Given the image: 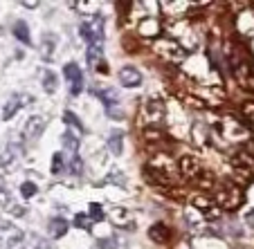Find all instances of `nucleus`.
Wrapping results in <instances>:
<instances>
[{
	"instance_id": "obj_1",
	"label": "nucleus",
	"mask_w": 254,
	"mask_h": 249,
	"mask_svg": "<svg viewBox=\"0 0 254 249\" xmlns=\"http://www.w3.org/2000/svg\"><path fill=\"white\" fill-rule=\"evenodd\" d=\"M245 202V196L236 184L232 182H223L221 187H216V204L223 211H236L241 209Z\"/></svg>"
},
{
	"instance_id": "obj_2",
	"label": "nucleus",
	"mask_w": 254,
	"mask_h": 249,
	"mask_svg": "<svg viewBox=\"0 0 254 249\" xmlns=\"http://www.w3.org/2000/svg\"><path fill=\"white\" fill-rule=\"evenodd\" d=\"M164 115H167V105L162 99H146L139 108V119L146 128H158L164 121Z\"/></svg>"
},
{
	"instance_id": "obj_3",
	"label": "nucleus",
	"mask_w": 254,
	"mask_h": 249,
	"mask_svg": "<svg viewBox=\"0 0 254 249\" xmlns=\"http://www.w3.org/2000/svg\"><path fill=\"white\" fill-rule=\"evenodd\" d=\"M81 39L90 48H104V18L99 14H92L81 25Z\"/></svg>"
},
{
	"instance_id": "obj_4",
	"label": "nucleus",
	"mask_w": 254,
	"mask_h": 249,
	"mask_svg": "<svg viewBox=\"0 0 254 249\" xmlns=\"http://www.w3.org/2000/svg\"><path fill=\"white\" fill-rule=\"evenodd\" d=\"M232 74H234L236 83L243 90L254 92V61H250V58H236V61H232Z\"/></svg>"
},
{
	"instance_id": "obj_5",
	"label": "nucleus",
	"mask_w": 254,
	"mask_h": 249,
	"mask_svg": "<svg viewBox=\"0 0 254 249\" xmlns=\"http://www.w3.org/2000/svg\"><path fill=\"white\" fill-rule=\"evenodd\" d=\"M155 52H158L162 58L171 61V63H183L185 58H187V50H185V45L178 43V41H173V39H160L158 43H155Z\"/></svg>"
},
{
	"instance_id": "obj_6",
	"label": "nucleus",
	"mask_w": 254,
	"mask_h": 249,
	"mask_svg": "<svg viewBox=\"0 0 254 249\" xmlns=\"http://www.w3.org/2000/svg\"><path fill=\"white\" fill-rule=\"evenodd\" d=\"M23 231L9 222H0V245L2 249H20L23 247Z\"/></svg>"
},
{
	"instance_id": "obj_7",
	"label": "nucleus",
	"mask_w": 254,
	"mask_h": 249,
	"mask_svg": "<svg viewBox=\"0 0 254 249\" xmlns=\"http://www.w3.org/2000/svg\"><path fill=\"white\" fill-rule=\"evenodd\" d=\"M200 171L202 168H200V164H198V159L191 157V155H183V157L178 159V173H180V177L187 180V182H196Z\"/></svg>"
},
{
	"instance_id": "obj_8",
	"label": "nucleus",
	"mask_w": 254,
	"mask_h": 249,
	"mask_svg": "<svg viewBox=\"0 0 254 249\" xmlns=\"http://www.w3.org/2000/svg\"><path fill=\"white\" fill-rule=\"evenodd\" d=\"M63 74H65V79L70 81V92L72 95H79V92L83 90V74L81 70H79L77 63H67L65 67H63Z\"/></svg>"
},
{
	"instance_id": "obj_9",
	"label": "nucleus",
	"mask_w": 254,
	"mask_h": 249,
	"mask_svg": "<svg viewBox=\"0 0 254 249\" xmlns=\"http://www.w3.org/2000/svg\"><path fill=\"white\" fill-rule=\"evenodd\" d=\"M48 128V119L43 115H32L25 124V137L27 139H39Z\"/></svg>"
},
{
	"instance_id": "obj_10",
	"label": "nucleus",
	"mask_w": 254,
	"mask_h": 249,
	"mask_svg": "<svg viewBox=\"0 0 254 249\" xmlns=\"http://www.w3.org/2000/svg\"><path fill=\"white\" fill-rule=\"evenodd\" d=\"M191 206L196 211H200L202 216H207V218H218V213H221L218 204H214V202H211L209 198H205V196H193L191 198Z\"/></svg>"
},
{
	"instance_id": "obj_11",
	"label": "nucleus",
	"mask_w": 254,
	"mask_h": 249,
	"mask_svg": "<svg viewBox=\"0 0 254 249\" xmlns=\"http://www.w3.org/2000/svg\"><path fill=\"white\" fill-rule=\"evenodd\" d=\"M27 103H32V97H29V95H14V97H11V99L5 103V110H2V119L9 121L11 117H14L16 112H18L23 105H27Z\"/></svg>"
},
{
	"instance_id": "obj_12",
	"label": "nucleus",
	"mask_w": 254,
	"mask_h": 249,
	"mask_svg": "<svg viewBox=\"0 0 254 249\" xmlns=\"http://www.w3.org/2000/svg\"><path fill=\"white\" fill-rule=\"evenodd\" d=\"M144 175H146V180H149V182L158 184V187H171V184H173V180H171V175H169V173H164V171H160V168L151 166L149 162L144 164Z\"/></svg>"
},
{
	"instance_id": "obj_13",
	"label": "nucleus",
	"mask_w": 254,
	"mask_h": 249,
	"mask_svg": "<svg viewBox=\"0 0 254 249\" xmlns=\"http://www.w3.org/2000/svg\"><path fill=\"white\" fill-rule=\"evenodd\" d=\"M234 166L239 168V171H243V173H252L254 175V150L252 149H241L239 153L234 155Z\"/></svg>"
},
{
	"instance_id": "obj_14",
	"label": "nucleus",
	"mask_w": 254,
	"mask_h": 249,
	"mask_svg": "<svg viewBox=\"0 0 254 249\" xmlns=\"http://www.w3.org/2000/svg\"><path fill=\"white\" fill-rule=\"evenodd\" d=\"M120 83L126 88H137L142 83V72L133 65H124L120 70Z\"/></svg>"
},
{
	"instance_id": "obj_15",
	"label": "nucleus",
	"mask_w": 254,
	"mask_h": 249,
	"mask_svg": "<svg viewBox=\"0 0 254 249\" xmlns=\"http://www.w3.org/2000/svg\"><path fill=\"white\" fill-rule=\"evenodd\" d=\"M39 54L43 61H52L54 58V54H57V39H54V34H45L43 39H41Z\"/></svg>"
},
{
	"instance_id": "obj_16",
	"label": "nucleus",
	"mask_w": 254,
	"mask_h": 249,
	"mask_svg": "<svg viewBox=\"0 0 254 249\" xmlns=\"http://www.w3.org/2000/svg\"><path fill=\"white\" fill-rule=\"evenodd\" d=\"M108 216H111V220L115 222L117 227H124L126 229V225H128V229H133V216H130L124 206H113V209L108 211Z\"/></svg>"
},
{
	"instance_id": "obj_17",
	"label": "nucleus",
	"mask_w": 254,
	"mask_h": 249,
	"mask_svg": "<svg viewBox=\"0 0 254 249\" xmlns=\"http://www.w3.org/2000/svg\"><path fill=\"white\" fill-rule=\"evenodd\" d=\"M149 236H151V240H153V243L167 245L169 240H171V229H169L164 222H155V225L149 229Z\"/></svg>"
},
{
	"instance_id": "obj_18",
	"label": "nucleus",
	"mask_w": 254,
	"mask_h": 249,
	"mask_svg": "<svg viewBox=\"0 0 254 249\" xmlns=\"http://www.w3.org/2000/svg\"><path fill=\"white\" fill-rule=\"evenodd\" d=\"M95 95L99 97L101 101H104V105L108 108V112H113V108L120 103V97H117V92L111 90V88H108V90H95Z\"/></svg>"
},
{
	"instance_id": "obj_19",
	"label": "nucleus",
	"mask_w": 254,
	"mask_h": 249,
	"mask_svg": "<svg viewBox=\"0 0 254 249\" xmlns=\"http://www.w3.org/2000/svg\"><path fill=\"white\" fill-rule=\"evenodd\" d=\"M61 142H63V149H65L67 153L74 157V155H77V150H79V135L72 133V130H67V133L61 137Z\"/></svg>"
},
{
	"instance_id": "obj_20",
	"label": "nucleus",
	"mask_w": 254,
	"mask_h": 249,
	"mask_svg": "<svg viewBox=\"0 0 254 249\" xmlns=\"http://www.w3.org/2000/svg\"><path fill=\"white\" fill-rule=\"evenodd\" d=\"M20 153H23V146L9 144V146H7V150L2 153V157H0V166H9L16 157H20Z\"/></svg>"
},
{
	"instance_id": "obj_21",
	"label": "nucleus",
	"mask_w": 254,
	"mask_h": 249,
	"mask_svg": "<svg viewBox=\"0 0 254 249\" xmlns=\"http://www.w3.org/2000/svg\"><path fill=\"white\" fill-rule=\"evenodd\" d=\"M41 79H43V90L48 92V95H52V92H57V90H59L57 74H54L52 70H43V74H41Z\"/></svg>"
},
{
	"instance_id": "obj_22",
	"label": "nucleus",
	"mask_w": 254,
	"mask_h": 249,
	"mask_svg": "<svg viewBox=\"0 0 254 249\" xmlns=\"http://www.w3.org/2000/svg\"><path fill=\"white\" fill-rule=\"evenodd\" d=\"M65 234H67V222L63 218H52L50 220V236L52 238H61Z\"/></svg>"
},
{
	"instance_id": "obj_23",
	"label": "nucleus",
	"mask_w": 254,
	"mask_h": 249,
	"mask_svg": "<svg viewBox=\"0 0 254 249\" xmlns=\"http://www.w3.org/2000/svg\"><path fill=\"white\" fill-rule=\"evenodd\" d=\"M241 115H243L248 128L254 133V101H243L241 103Z\"/></svg>"
},
{
	"instance_id": "obj_24",
	"label": "nucleus",
	"mask_w": 254,
	"mask_h": 249,
	"mask_svg": "<svg viewBox=\"0 0 254 249\" xmlns=\"http://www.w3.org/2000/svg\"><path fill=\"white\" fill-rule=\"evenodd\" d=\"M139 29H142L144 36H158V34H160V23H158V18H144L142 25H139Z\"/></svg>"
},
{
	"instance_id": "obj_25",
	"label": "nucleus",
	"mask_w": 254,
	"mask_h": 249,
	"mask_svg": "<svg viewBox=\"0 0 254 249\" xmlns=\"http://www.w3.org/2000/svg\"><path fill=\"white\" fill-rule=\"evenodd\" d=\"M14 36L20 41V43L29 45V29H27V23H25V20H16L14 23Z\"/></svg>"
},
{
	"instance_id": "obj_26",
	"label": "nucleus",
	"mask_w": 254,
	"mask_h": 249,
	"mask_svg": "<svg viewBox=\"0 0 254 249\" xmlns=\"http://www.w3.org/2000/svg\"><path fill=\"white\" fill-rule=\"evenodd\" d=\"M122 142H124V135H122L120 130H115V133L108 137V150H111L113 155H122Z\"/></svg>"
},
{
	"instance_id": "obj_27",
	"label": "nucleus",
	"mask_w": 254,
	"mask_h": 249,
	"mask_svg": "<svg viewBox=\"0 0 254 249\" xmlns=\"http://www.w3.org/2000/svg\"><path fill=\"white\" fill-rule=\"evenodd\" d=\"M63 121H65L67 126H72L77 135H81V133H83V126L79 124V119H77V115H74V112H70V110L63 112Z\"/></svg>"
},
{
	"instance_id": "obj_28",
	"label": "nucleus",
	"mask_w": 254,
	"mask_h": 249,
	"mask_svg": "<svg viewBox=\"0 0 254 249\" xmlns=\"http://www.w3.org/2000/svg\"><path fill=\"white\" fill-rule=\"evenodd\" d=\"M104 209H101V204H97V202H92L90 206H88V218H90L92 222H101L104 220Z\"/></svg>"
},
{
	"instance_id": "obj_29",
	"label": "nucleus",
	"mask_w": 254,
	"mask_h": 249,
	"mask_svg": "<svg viewBox=\"0 0 254 249\" xmlns=\"http://www.w3.org/2000/svg\"><path fill=\"white\" fill-rule=\"evenodd\" d=\"M63 168H65V159H63V155L61 153H54V157H52V173H54V175H61Z\"/></svg>"
},
{
	"instance_id": "obj_30",
	"label": "nucleus",
	"mask_w": 254,
	"mask_h": 249,
	"mask_svg": "<svg viewBox=\"0 0 254 249\" xmlns=\"http://www.w3.org/2000/svg\"><path fill=\"white\" fill-rule=\"evenodd\" d=\"M72 222H74V227H81V229H90V225H92V220L88 218V213L86 216H83V213H77Z\"/></svg>"
},
{
	"instance_id": "obj_31",
	"label": "nucleus",
	"mask_w": 254,
	"mask_h": 249,
	"mask_svg": "<svg viewBox=\"0 0 254 249\" xmlns=\"http://www.w3.org/2000/svg\"><path fill=\"white\" fill-rule=\"evenodd\" d=\"M36 191H39V187H36L34 182H23V187H20L23 198H34V196H36Z\"/></svg>"
},
{
	"instance_id": "obj_32",
	"label": "nucleus",
	"mask_w": 254,
	"mask_h": 249,
	"mask_svg": "<svg viewBox=\"0 0 254 249\" xmlns=\"http://www.w3.org/2000/svg\"><path fill=\"white\" fill-rule=\"evenodd\" d=\"M70 171L74 173V175H81V173H83V162H81V157H79V155H74V157L70 159Z\"/></svg>"
},
{
	"instance_id": "obj_33",
	"label": "nucleus",
	"mask_w": 254,
	"mask_h": 249,
	"mask_svg": "<svg viewBox=\"0 0 254 249\" xmlns=\"http://www.w3.org/2000/svg\"><path fill=\"white\" fill-rule=\"evenodd\" d=\"M0 206H11V196L5 187H0Z\"/></svg>"
},
{
	"instance_id": "obj_34",
	"label": "nucleus",
	"mask_w": 254,
	"mask_h": 249,
	"mask_svg": "<svg viewBox=\"0 0 254 249\" xmlns=\"http://www.w3.org/2000/svg\"><path fill=\"white\" fill-rule=\"evenodd\" d=\"M99 249H117V240L115 238H101Z\"/></svg>"
},
{
	"instance_id": "obj_35",
	"label": "nucleus",
	"mask_w": 254,
	"mask_h": 249,
	"mask_svg": "<svg viewBox=\"0 0 254 249\" xmlns=\"http://www.w3.org/2000/svg\"><path fill=\"white\" fill-rule=\"evenodd\" d=\"M9 211H11V216H18V218L25 216V206H20V204H11Z\"/></svg>"
},
{
	"instance_id": "obj_36",
	"label": "nucleus",
	"mask_w": 254,
	"mask_h": 249,
	"mask_svg": "<svg viewBox=\"0 0 254 249\" xmlns=\"http://www.w3.org/2000/svg\"><path fill=\"white\" fill-rule=\"evenodd\" d=\"M95 67H97V72H101V74H108V65H106L104 61H99Z\"/></svg>"
},
{
	"instance_id": "obj_37",
	"label": "nucleus",
	"mask_w": 254,
	"mask_h": 249,
	"mask_svg": "<svg viewBox=\"0 0 254 249\" xmlns=\"http://www.w3.org/2000/svg\"><path fill=\"white\" fill-rule=\"evenodd\" d=\"M23 5H25V7H29V9H34V7H39V0H25Z\"/></svg>"
},
{
	"instance_id": "obj_38",
	"label": "nucleus",
	"mask_w": 254,
	"mask_h": 249,
	"mask_svg": "<svg viewBox=\"0 0 254 249\" xmlns=\"http://www.w3.org/2000/svg\"><path fill=\"white\" fill-rule=\"evenodd\" d=\"M245 222H248L250 227H254V211H250L248 216H245Z\"/></svg>"
},
{
	"instance_id": "obj_39",
	"label": "nucleus",
	"mask_w": 254,
	"mask_h": 249,
	"mask_svg": "<svg viewBox=\"0 0 254 249\" xmlns=\"http://www.w3.org/2000/svg\"><path fill=\"white\" fill-rule=\"evenodd\" d=\"M36 249H52V247H50V245L45 243V240H39V245H36Z\"/></svg>"
}]
</instances>
